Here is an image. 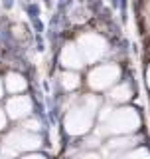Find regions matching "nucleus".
I'll use <instances>...</instances> for the list:
<instances>
[{
    "label": "nucleus",
    "instance_id": "obj_1",
    "mask_svg": "<svg viewBox=\"0 0 150 159\" xmlns=\"http://www.w3.org/2000/svg\"><path fill=\"white\" fill-rule=\"evenodd\" d=\"M97 106H99L97 98L87 96L81 99V103H77L75 107L69 109V113L65 116L67 133H71V135H83V133H87L93 125V117H95Z\"/></svg>",
    "mask_w": 150,
    "mask_h": 159
},
{
    "label": "nucleus",
    "instance_id": "obj_2",
    "mask_svg": "<svg viewBox=\"0 0 150 159\" xmlns=\"http://www.w3.org/2000/svg\"><path fill=\"white\" fill-rule=\"evenodd\" d=\"M138 127H140V116L132 107H119L115 111L111 109L109 116L105 117V131L107 133L127 135V133H131Z\"/></svg>",
    "mask_w": 150,
    "mask_h": 159
},
{
    "label": "nucleus",
    "instance_id": "obj_3",
    "mask_svg": "<svg viewBox=\"0 0 150 159\" xmlns=\"http://www.w3.org/2000/svg\"><path fill=\"white\" fill-rule=\"evenodd\" d=\"M40 137L32 131L20 129V131H12L4 141V153L8 155H16L18 151H32V149L40 147Z\"/></svg>",
    "mask_w": 150,
    "mask_h": 159
},
{
    "label": "nucleus",
    "instance_id": "obj_4",
    "mask_svg": "<svg viewBox=\"0 0 150 159\" xmlns=\"http://www.w3.org/2000/svg\"><path fill=\"white\" fill-rule=\"evenodd\" d=\"M77 48L81 52L83 62H97L107 52V42L97 34H83L77 42Z\"/></svg>",
    "mask_w": 150,
    "mask_h": 159
},
{
    "label": "nucleus",
    "instance_id": "obj_5",
    "mask_svg": "<svg viewBox=\"0 0 150 159\" xmlns=\"http://www.w3.org/2000/svg\"><path fill=\"white\" fill-rule=\"evenodd\" d=\"M119 76H121V70H119L117 64H103V66H97L95 70H91L89 86L93 89H107L117 82Z\"/></svg>",
    "mask_w": 150,
    "mask_h": 159
},
{
    "label": "nucleus",
    "instance_id": "obj_6",
    "mask_svg": "<svg viewBox=\"0 0 150 159\" xmlns=\"http://www.w3.org/2000/svg\"><path fill=\"white\" fill-rule=\"evenodd\" d=\"M6 111H8V117H12V119L26 117L28 113L32 111V99L26 98V96H16V98L8 99Z\"/></svg>",
    "mask_w": 150,
    "mask_h": 159
},
{
    "label": "nucleus",
    "instance_id": "obj_7",
    "mask_svg": "<svg viewBox=\"0 0 150 159\" xmlns=\"http://www.w3.org/2000/svg\"><path fill=\"white\" fill-rule=\"evenodd\" d=\"M61 64L65 68H81L83 66V58H81V52L75 44H67L61 52Z\"/></svg>",
    "mask_w": 150,
    "mask_h": 159
},
{
    "label": "nucleus",
    "instance_id": "obj_8",
    "mask_svg": "<svg viewBox=\"0 0 150 159\" xmlns=\"http://www.w3.org/2000/svg\"><path fill=\"white\" fill-rule=\"evenodd\" d=\"M131 96H132L131 86H128V84H119L117 88L111 89V93H109V99H111V102L123 103V102H127V99H131Z\"/></svg>",
    "mask_w": 150,
    "mask_h": 159
},
{
    "label": "nucleus",
    "instance_id": "obj_9",
    "mask_svg": "<svg viewBox=\"0 0 150 159\" xmlns=\"http://www.w3.org/2000/svg\"><path fill=\"white\" fill-rule=\"evenodd\" d=\"M6 88H8V92H12V93L24 92V89H26V80L20 76V74H8L6 76Z\"/></svg>",
    "mask_w": 150,
    "mask_h": 159
},
{
    "label": "nucleus",
    "instance_id": "obj_10",
    "mask_svg": "<svg viewBox=\"0 0 150 159\" xmlns=\"http://www.w3.org/2000/svg\"><path fill=\"white\" fill-rule=\"evenodd\" d=\"M61 86L63 89H67V92H71V89H75L79 86V76L75 72H65L61 74Z\"/></svg>",
    "mask_w": 150,
    "mask_h": 159
},
{
    "label": "nucleus",
    "instance_id": "obj_11",
    "mask_svg": "<svg viewBox=\"0 0 150 159\" xmlns=\"http://www.w3.org/2000/svg\"><path fill=\"white\" fill-rule=\"evenodd\" d=\"M132 143H134V139H131V137H117V139H111V141L107 143V147L111 149V151H121L124 147H131Z\"/></svg>",
    "mask_w": 150,
    "mask_h": 159
},
{
    "label": "nucleus",
    "instance_id": "obj_12",
    "mask_svg": "<svg viewBox=\"0 0 150 159\" xmlns=\"http://www.w3.org/2000/svg\"><path fill=\"white\" fill-rule=\"evenodd\" d=\"M121 159H150V153L146 151V149H134V151L124 153Z\"/></svg>",
    "mask_w": 150,
    "mask_h": 159
},
{
    "label": "nucleus",
    "instance_id": "obj_13",
    "mask_svg": "<svg viewBox=\"0 0 150 159\" xmlns=\"http://www.w3.org/2000/svg\"><path fill=\"white\" fill-rule=\"evenodd\" d=\"M22 127L26 129V131H38V129H40V121H36V119H30V121H26Z\"/></svg>",
    "mask_w": 150,
    "mask_h": 159
},
{
    "label": "nucleus",
    "instance_id": "obj_14",
    "mask_svg": "<svg viewBox=\"0 0 150 159\" xmlns=\"http://www.w3.org/2000/svg\"><path fill=\"white\" fill-rule=\"evenodd\" d=\"M75 159H101V157H99L97 153H93V151H87V153H83V155L75 157Z\"/></svg>",
    "mask_w": 150,
    "mask_h": 159
},
{
    "label": "nucleus",
    "instance_id": "obj_15",
    "mask_svg": "<svg viewBox=\"0 0 150 159\" xmlns=\"http://www.w3.org/2000/svg\"><path fill=\"white\" fill-rule=\"evenodd\" d=\"M4 125H6V113H4L2 109H0V129H2Z\"/></svg>",
    "mask_w": 150,
    "mask_h": 159
},
{
    "label": "nucleus",
    "instance_id": "obj_16",
    "mask_svg": "<svg viewBox=\"0 0 150 159\" xmlns=\"http://www.w3.org/2000/svg\"><path fill=\"white\" fill-rule=\"evenodd\" d=\"M22 159H46V157H42V155H28V157H22Z\"/></svg>",
    "mask_w": 150,
    "mask_h": 159
},
{
    "label": "nucleus",
    "instance_id": "obj_17",
    "mask_svg": "<svg viewBox=\"0 0 150 159\" xmlns=\"http://www.w3.org/2000/svg\"><path fill=\"white\" fill-rule=\"evenodd\" d=\"M146 82H148V88H150V66H148V70H146Z\"/></svg>",
    "mask_w": 150,
    "mask_h": 159
},
{
    "label": "nucleus",
    "instance_id": "obj_18",
    "mask_svg": "<svg viewBox=\"0 0 150 159\" xmlns=\"http://www.w3.org/2000/svg\"><path fill=\"white\" fill-rule=\"evenodd\" d=\"M0 98H2V84H0Z\"/></svg>",
    "mask_w": 150,
    "mask_h": 159
}]
</instances>
